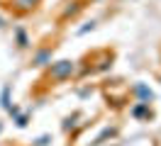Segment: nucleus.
<instances>
[{"label": "nucleus", "instance_id": "20e7f679", "mask_svg": "<svg viewBox=\"0 0 161 146\" xmlns=\"http://www.w3.org/2000/svg\"><path fill=\"white\" fill-rule=\"evenodd\" d=\"M17 39H20V46H27V37H25L22 29H17Z\"/></svg>", "mask_w": 161, "mask_h": 146}, {"label": "nucleus", "instance_id": "f257e3e1", "mask_svg": "<svg viewBox=\"0 0 161 146\" xmlns=\"http://www.w3.org/2000/svg\"><path fill=\"white\" fill-rule=\"evenodd\" d=\"M71 73H73V63H71V61H59V63H56V66H51V71H49V76L51 78H66V76H71Z\"/></svg>", "mask_w": 161, "mask_h": 146}, {"label": "nucleus", "instance_id": "423d86ee", "mask_svg": "<svg viewBox=\"0 0 161 146\" xmlns=\"http://www.w3.org/2000/svg\"><path fill=\"white\" fill-rule=\"evenodd\" d=\"M0 129H3V124H0Z\"/></svg>", "mask_w": 161, "mask_h": 146}, {"label": "nucleus", "instance_id": "f03ea898", "mask_svg": "<svg viewBox=\"0 0 161 146\" xmlns=\"http://www.w3.org/2000/svg\"><path fill=\"white\" fill-rule=\"evenodd\" d=\"M49 54H51V51H39V54H37V66H44L47 58H49Z\"/></svg>", "mask_w": 161, "mask_h": 146}, {"label": "nucleus", "instance_id": "39448f33", "mask_svg": "<svg viewBox=\"0 0 161 146\" xmlns=\"http://www.w3.org/2000/svg\"><path fill=\"white\" fill-rule=\"evenodd\" d=\"M32 3H34V5H37V3H39V0H32Z\"/></svg>", "mask_w": 161, "mask_h": 146}, {"label": "nucleus", "instance_id": "7ed1b4c3", "mask_svg": "<svg viewBox=\"0 0 161 146\" xmlns=\"http://www.w3.org/2000/svg\"><path fill=\"white\" fill-rule=\"evenodd\" d=\"M134 90H137V93H139V95L144 97V100H151V90H147V88H144V85H137V88H134Z\"/></svg>", "mask_w": 161, "mask_h": 146}]
</instances>
